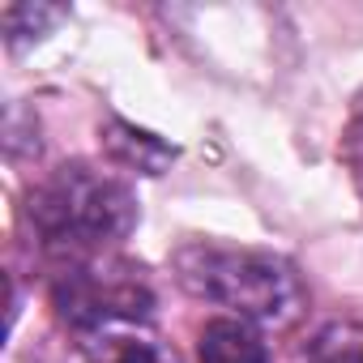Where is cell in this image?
I'll list each match as a JSON object with an SVG mask.
<instances>
[{"label":"cell","instance_id":"6da1fadb","mask_svg":"<svg viewBox=\"0 0 363 363\" xmlns=\"http://www.w3.org/2000/svg\"><path fill=\"white\" fill-rule=\"evenodd\" d=\"M175 282L197 299L227 308L252 325H295L308 308L303 278L291 261L261 248H227V244H184L171 257Z\"/></svg>","mask_w":363,"mask_h":363},{"label":"cell","instance_id":"7a4b0ae2","mask_svg":"<svg viewBox=\"0 0 363 363\" xmlns=\"http://www.w3.org/2000/svg\"><path fill=\"white\" fill-rule=\"evenodd\" d=\"M30 223L48 248L86 261L137 227V197L111 171L73 162L52 171L30 193Z\"/></svg>","mask_w":363,"mask_h":363},{"label":"cell","instance_id":"3957f363","mask_svg":"<svg viewBox=\"0 0 363 363\" xmlns=\"http://www.w3.org/2000/svg\"><path fill=\"white\" fill-rule=\"evenodd\" d=\"M103 150L111 162L128 167V171H141V175H162L171 162H175V145H167L158 133L150 128H137L128 120H107L103 133H99Z\"/></svg>","mask_w":363,"mask_h":363},{"label":"cell","instance_id":"277c9868","mask_svg":"<svg viewBox=\"0 0 363 363\" xmlns=\"http://www.w3.org/2000/svg\"><path fill=\"white\" fill-rule=\"evenodd\" d=\"M90 363H179L171 346H162L145 325H107L86 333Z\"/></svg>","mask_w":363,"mask_h":363},{"label":"cell","instance_id":"5b68a950","mask_svg":"<svg viewBox=\"0 0 363 363\" xmlns=\"http://www.w3.org/2000/svg\"><path fill=\"white\" fill-rule=\"evenodd\" d=\"M197 359H201V363H269V346H265V337L257 333L252 320L214 316V320L201 329Z\"/></svg>","mask_w":363,"mask_h":363},{"label":"cell","instance_id":"8992f818","mask_svg":"<svg viewBox=\"0 0 363 363\" xmlns=\"http://www.w3.org/2000/svg\"><path fill=\"white\" fill-rule=\"evenodd\" d=\"M308 363H363V325L329 320L308 342Z\"/></svg>","mask_w":363,"mask_h":363},{"label":"cell","instance_id":"52a82bcc","mask_svg":"<svg viewBox=\"0 0 363 363\" xmlns=\"http://www.w3.org/2000/svg\"><path fill=\"white\" fill-rule=\"evenodd\" d=\"M65 18V9L56 5H9L5 13H0V26H5L9 43H30V39H43L56 22Z\"/></svg>","mask_w":363,"mask_h":363},{"label":"cell","instance_id":"ba28073f","mask_svg":"<svg viewBox=\"0 0 363 363\" xmlns=\"http://www.w3.org/2000/svg\"><path fill=\"white\" fill-rule=\"evenodd\" d=\"M342 154H346V162H350V167H359V171H363V94L354 99L350 124H346V133H342Z\"/></svg>","mask_w":363,"mask_h":363}]
</instances>
